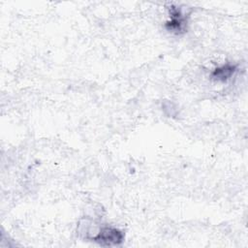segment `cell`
Listing matches in <instances>:
<instances>
[{
	"label": "cell",
	"instance_id": "1",
	"mask_svg": "<svg viewBox=\"0 0 248 248\" xmlns=\"http://www.w3.org/2000/svg\"><path fill=\"white\" fill-rule=\"evenodd\" d=\"M170 19L166 23V28L176 34H180L185 31L187 19L182 11L178 8L171 7L170 10Z\"/></svg>",
	"mask_w": 248,
	"mask_h": 248
},
{
	"label": "cell",
	"instance_id": "3",
	"mask_svg": "<svg viewBox=\"0 0 248 248\" xmlns=\"http://www.w3.org/2000/svg\"><path fill=\"white\" fill-rule=\"evenodd\" d=\"M234 71H235V66L231 64H226L219 68H216L212 73V78H215L216 80L224 81L229 78H231L234 73Z\"/></svg>",
	"mask_w": 248,
	"mask_h": 248
},
{
	"label": "cell",
	"instance_id": "2",
	"mask_svg": "<svg viewBox=\"0 0 248 248\" xmlns=\"http://www.w3.org/2000/svg\"><path fill=\"white\" fill-rule=\"evenodd\" d=\"M123 239V233L114 228H103L100 232L93 237V240L107 245L118 244Z\"/></svg>",
	"mask_w": 248,
	"mask_h": 248
}]
</instances>
